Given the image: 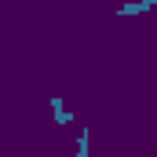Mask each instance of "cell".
Here are the masks:
<instances>
[{
    "instance_id": "cell-3",
    "label": "cell",
    "mask_w": 157,
    "mask_h": 157,
    "mask_svg": "<svg viewBox=\"0 0 157 157\" xmlns=\"http://www.w3.org/2000/svg\"><path fill=\"white\" fill-rule=\"evenodd\" d=\"M73 157H88V128L77 132V154H73Z\"/></svg>"
},
{
    "instance_id": "cell-1",
    "label": "cell",
    "mask_w": 157,
    "mask_h": 157,
    "mask_svg": "<svg viewBox=\"0 0 157 157\" xmlns=\"http://www.w3.org/2000/svg\"><path fill=\"white\" fill-rule=\"evenodd\" d=\"M48 102H51V121H55V128H73V121H77V117L66 110V99L55 95V99H48Z\"/></svg>"
},
{
    "instance_id": "cell-2",
    "label": "cell",
    "mask_w": 157,
    "mask_h": 157,
    "mask_svg": "<svg viewBox=\"0 0 157 157\" xmlns=\"http://www.w3.org/2000/svg\"><path fill=\"white\" fill-rule=\"evenodd\" d=\"M150 7H157V0H124V4H117V15L121 18H135V15H146Z\"/></svg>"
}]
</instances>
